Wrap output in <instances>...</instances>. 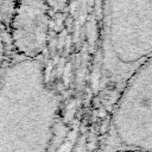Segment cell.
Listing matches in <instances>:
<instances>
[{
  "mask_svg": "<svg viewBox=\"0 0 152 152\" xmlns=\"http://www.w3.org/2000/svg\"><path fill=\"white\" fill-rule=\"evenodd\" d=\"M152 58V1H106L102 10V86L121 93Z\"/></svg>",
  "mask_w": 152,
  "mask_h": 152,
  "instance_id": "cell-1",
  "label": "cell"
},
{
  "mask_svg": "<svg viewBox=\"0 0 152 152\" xmlns=\"http://www.w3.org/2000/svg\"><path fill=\"white\" fill-rule=\"evenodd\" d=\"M104 152H152V58L119 94Z\"/></svg>",
  "mask_w": 152,
  "mask_h": 152,
  "instance_id": "cell-2",
  "label": "cell"
}]
</instances>
